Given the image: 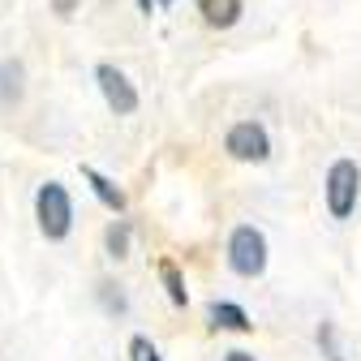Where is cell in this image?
Segmentation results:
<instances>
[{"instance_id": "obj_1", "label": "cell", "mask_w": 361, "mask_h": 361, "mask_svg": "<svg viewBox=\"0 0 361 361\" xmlns=\"http://www.w3.org/2000/svg\"><path fill=\"white\" fill-rule=\"evenodd\" d=\"M35 219L48 241H65L73 233V198L61 180H43L35 190Z\"/></svg>"}, {"instance_id": "obj_2", "label": "cell", "mask_w": 361, "mask_h": 361, "mask_svg": "<svg viewBox=\"0 0 361 361\" xmlns=\"http://www.w3.org/2000/svg\"><path fill=\"white\" fill-rule=\"evenodd\" d=\"M323 198H327V215L331 219H348L357 211V198H361V168H357V159H336L327 168Z\"/></svg>"}, {"instance_id": "obj_3", "label": "cell", "mask_w": 361, "mask_h": 361, "mask_svg": "<svg viewBox=\"0 0 361 361\" xmlns=\"http://www.w3.org/2000/svg\"><path fill=\"white\" fill-rule=\"evenodd\" d=\"M228 267L241 280H258L267 271V237H262V228H254V224L233 228V237H228Z\"/></svg>"}, {"instance_id": "obj_4", "label": "cell", "mask_w": 361, "mask_h": 361, "mask_svg": "<svg viewBox=\"0 0 361 361\" xmlns=\"http://www.w3.org/2000/svg\"><path fill=\"white\" fill-rule=\"evenodd\" d=\"M224 151H228L237 164H267L271 159V133L258 121H237L228 133H224Z\"/></svg>"}, {"instance_id": "obj_5", "label": "cell", "mask_w": 361, "mask_h": 361, "mask_svg": "<svg viewBox=\"0 0 361 361\" xmlns=\"http://www.w3.org/2000/svg\"><path fill=\"white\" fill-rule=\"evenodd\" d=\"M95 82H99L104 104H108L116 116H133V112H138V90H133V82H129L116 65L99 61V65H95Z\"/></svg>"}, {"instance_id": "obj_6", "label": "cell", "mask_w": 361, "mask_h": 361, "mask_svg": "<svg viewBox=\"0 0 361 361\" xmlns=\"http://www.w3.org/2000/svg\"><path fill=\"white\" fill-rule=\"evenodd\" d=\"M82 180L90 185V194H95L112 215H121L125 207H129V198H125V190H116V180L112 176H104L99 168H90V164H82Z\"/></svg>"}, {"instance_id": "obj_7", "label": "cell", "mask_w": 361, "mask_h": 361, "mask_svg": "<svg viewBox=\"0 0 361 361\" xmlns=\"http://www.w3.org/2000/svg\"><path fill=\"white\" fill-rule=\"evenodd\" d=\"M194 9L202 13L207 26H215V30H233V26L241 22V13H245V0H194Z\"/></svg>"}, {"instance_id": "obj_8", "label": "cell", "mask_w": 361, "mask_h": 361, "mask_svg": "<svg viewBox=\"0 0 361 361\" xmlns=\"http://www.w3.org/2000/svg\"><path fill=\"white\" fill-rule=\"evenodd\" d=\"M207 323L219 327V331H254L250 314H245L237 301H211V305H207Z\"/></svg>"}, {"instance_id": "obj_9", "label": "cell", "mask_w": 361, "mask_h": 361, "mask_svg": "<svg viewBox=\"0 0 361 361\" xmlns=\"http://www.w3.org/2000/svg\"><path fill=\"white\" fill-rule=\"evenodd\" d=\"M22 78H26V69H22V61H0V104H18L22 99Z\"/></svg>"}, {"instance_id": "obj_10", "label": "cell", "mask_w": 361, "mask_h": 361, "mask_svg": "<svg viewBox=\"0 0 361 361\" xmlns=\"http://www.w3.org/2000/svg\"><path fill=\"white\" fill-rule=\"evenodd\" d=\"M129 241H133V228H129V219H112L108 228H104V250L108 258H129Z\"/></svg>"}, {"instance_id": "obj_11", "label": "cell", "mask_w": 361, "mask_h": 361, "mask_svg": "<svg viewBox=\"0 0 361 361\" xmlns=\"http://www.w3.org/2000/svg\"><path fill=\"white\" fill-rule=\"evenodd\" d=\"M159 276H164V288H168V301L176 305V310H185L190 305V293H185V280H180V271H176V262H159Z\"/></svg>"}, {"instance_id": "obj_12", "label": "cell", "mask_w": 361, "mask_h": 361, "mask_svg": "<svg viewBox=\"0 0 361 361\" xmlns=\"http://www.w3.org/2000/svg\"><path fill=\"white\" fill-rule=\"evenodd\" d=\"M319 348H323V357H327V361H344L340 340H336V323H319Z\"/></svg>"}, {"instance_id": "obj_13", "label": "cell", "mask_w": 361, "mask_h": 361, "mask_svg": "<svg viewBox=\"0 0 361 361\" xmlns=\"http://www.w3.org/2000/svg\"><path fill=\"white\" fill-rule=\"evenodd\" d=\"M129 361H164V357L147 336H129Z\"/></svg>"}, {"instance_id": "obj_14", "label": "cell", "mask_w": 361, "mask_h": 361, "mask_svg": "<svg viewBox=\"0 0 361 361\" xmlns=\"http://www.w3.org/2000/svg\"><path fill=\"white\" fill-rule=\"evenodd\" d=\"M78 5H82V0H52V13H56V18H69Z\"/></svg>"}, {"instance_id": "obj_15", "label": "cell", "mask_w": 361, "mask_h": 361, "mask_svg": "<svg viewBox=\"0 0 361 361\" xmlns=\"http://www.w3.org/2000/svg\"><path fill=\"white\" fill-rule=\"evenodd\" d=\"M176 5V0H138V9L142 13H155V9H172Z\"/></svg>"}, {"instance_id": "obj_16", "label": "cell", "mask_w": 361, "mask_h": 361, "mask_svg": "<svg viewBox=\"0 0 361 361\" xmlns=\"http://www.w3.org/2000/svg\"><path fill=\"white\" fill-rule=\"evenodd\" d=\"M224 361H254L250 353H241V348H233V353H224Z\"/></svg>"}]
</instances>
